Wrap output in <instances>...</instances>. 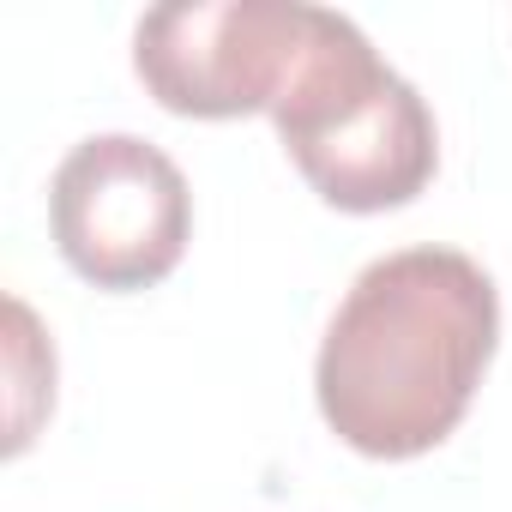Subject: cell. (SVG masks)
<instances>
[{
    "label": "cell",
    "mask_w": 512,
    "mask_h": 512,
    "mask_svg": "<svg viewBox=\"0 0 512 512\" xmlns=\"http://www.w3.org/2000/svg\"><path fill=\"white\" fill-rule=\"evenodd\" d=\"M494 338L500 296L470 253H380L356 272L320 338V416L362 458H422L464 422L494 362Z\"/></svg>",
    "instance_id": "obj_1"
},
{
    "label": "cell",
    "mask_w": 512,
    "mask_h": 512,
    "mask_svg": "<svg viewBox=\"0 0 512 512\" xmlns=\"http://www.w3.org/2000/svg\"><path fill=\"white\" fill-rule=\"evenodd\" d=\"M272 127L302 181L338 211L410 205L440 163L434 109L422 103V91L374 55L356 19L332 7H320L308 55L278 97Z\"/></svg>",
    "instance_id": "obj_2"
},
{
    "label": "cell",
    "mask_w": 512,
    "mask_h": 512,
    "mask_svg": "<svg viewBox=\"0 0 512 512\" xmlns=\"http://www.w3.org/2000/svg\"><path fill=\"white\" fill-rule=\"evenodd\" d=\"M49 229L61 260L97 290H145L169 278L193 235L181 163L139 133L79 139L49 181Z\"/></svg>",
    "instance_id": "obj_3"
},
{
    "label": "cell",
    "mask_w": 512,
    "mask_h": 512,
    "mask_svg": "<svg viewBox=\"0 0 512 512\" xmlns=\"http://www.w3.org/2000/svg\"><path fill=\"white\" fill-rule=\"evenodd\" d=\"M314 19V0H163L133 31V67L175 115H272L308 55Z\"/></svg>",
    "instance_id": "obj_4"
}]
</instances>
